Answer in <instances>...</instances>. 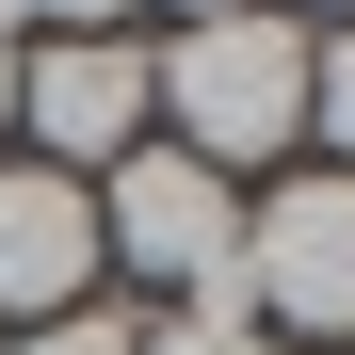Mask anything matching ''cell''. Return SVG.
<instances>
[{
  "label": "cell",
  "instance_id": "5",
  "mask_svg": "<svg viewBox=\"0 0 355 355\" xmlns=\"http://www.w3.org/2000/svg\"><path fill=\"white\" fill-rule=\"evenodd\" d=\"M97 291V178L0 162V323H65Z\"/></svg>",
  "mask_w": 355,
  "mask_h": 355
},
{
  "label": "cell",
  "instance_id": "10",
  "mask_svg": "<svg viewBox=\"0 0 355 355\" xmlns=\"http://www.w3.org/2000/svg\"><path fill=\"white\" fill-rule=\"evenodd\" d=\"M210 17H259V0H178V33H210Z\"/></svg>",
  "mask_w": 355,
  "mask_h": 355
},
{
  "label": "cell",
  "instance_id": "11",
  "mask_svg": "<svg viewBox=\"0 0 355 355\" xmlns=\"http://www.w3.org/2000/svg\"><path fill=\"white\" fill-rule=\"evenodd\" d=\"M0 130H17V49H0Z\"/></svg>",
  "mask_w": 355,
  "mask_h": 355
},
{
  "label": "cell",
  "instance_id": "2",
  "mask_svg": "<svg viewBox=\"0 0 355 355\" xmlns=\"http://www.w3.org/2000/svg\"><path fill=\"white\" fill-rule=\"evenodd\" d=\"M97 259H130L146 291H178V307H210V323H259L243 307V194H226L210 162H178L162 130L97 178Z\"/></svg>",
  "mask_w": 355,
  "mask_h": 355
},
{
  "label": "cell",
  "instance_id": "7",
  "mask_svg": "<svg viewBox=\"0 0 355 355\" xmlns=\"http://www.w3.org/2000/svg\"><path fill=\"white\" fill-rule=\"evenodd\" d=\"M146 323H113V307H65V323H17V339H0V355H130Z\"/></svg>",
  "mask_w": 355,
  "mask_h": 355
},
{
  "label": "cell",
  "instance_id": "6",
  "mask_svg": "<svg viewBox=\"0 0 355 355\" xmlns=\"http://www.w3.org/2000/svg\"><path fill=\"white\" fill-rule=\"evenodd\" d=\"M307 146L355 178V17H339V33H307Z\"/></svg>",
  "mask_w": 355,
  "mask_h": 355
},
{
  "label": "cell",
  "instance_id": "12",
  "mask_svg": "<svg viewBox=\"0 0 355 355\" xmlns=\"http://www.w3.org/2000/svg\"><path fill=\"white\" fill-rule=\"evenodd\" d=\"M275 17H291V0H275ZM323 17H355V0H323Z\"/></svg>",
  "mask_w": 355,
  "mask_h": 355
},
{
  "label": "cell",
  "instance_id": "8",
  "mask_svg": "<svg viewBox=\"0 0 355 355\" xmlns=\"http://www.w3.org/2000/svg\"><path fill=\"white\" fill-rule=\"evenodd\" d=\"M130 355H275V339H259V323H210V307H162Z\"/></svg>",
  "mask_w": 355,
  "mask_h": 355
},
{
  "label": "cell",
  "instance_id": "4",
  "mask_svg": "<svg viewBox=\"0 0 355 355\" xmlns=\"http://www.w3.org/2000/svg\"><path fill=\"white\" fill-rule=\"evenodd\" d=\"M17 130H33L49 178H113V162L162 130L146 49H130V33H49V49H17Z\"/></svg>",
  "mask_w": 355,
  "mask_h": 355
},
{
  "label": "cell",
  "instance_id": "9",
  "mask_svg": "<svg viewBox=\"0 0 355 355\" xmlns=\"http://www.w3.org/2000/svg\"><path fill=\"white\" fill-rule=\"evenodd\" d=\"M33 17H49V33H130L146 0H17V33H33Z\"/></svg>",
  "mask_w": 355,
  "mask_h": 355
},
{
  "label": "cell",
  "instance_id": "3",
  "mask_svg": "<svg viewBox=\"0 0 355 355\" xmlns=\"http://www.w3.org/2000/svg\"><path fill=\"white\" fill-rule=\"evenodd\" d=\"M243 307H259V339L291 323L307 355H355V178L339 162L275 178L243 210Z\"/></svg>",
  "mask_w": 355,
  "mask_h": 355
},
{
  "label": "cell",
  "instance_id": "1",
  "mask_svg": "<svg viewBox=\"0 0 355 355\" xmlns=\"http://www.w3.org/2000/svg\"><path fill=\"white\" fill-rule=\"evenodd\" d=\"M146 97H162V146L243 194V162H291V146H307V17L259 0V17L178 33V49H146Z\"/></svg>",
  "mask_w": 355,
  "mask_h": 355
}]
</instances>
